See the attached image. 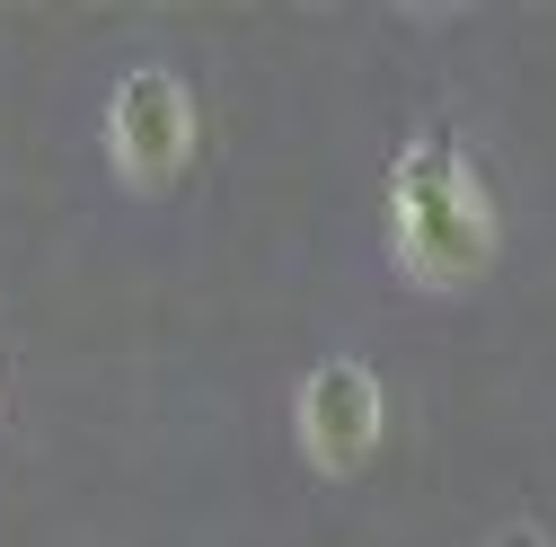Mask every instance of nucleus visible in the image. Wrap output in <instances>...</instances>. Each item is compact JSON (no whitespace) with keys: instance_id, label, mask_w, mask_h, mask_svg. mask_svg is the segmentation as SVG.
<instances>
[{"instance_id":"f03ea898","label":"nucleus","mask_w":556,"mask_h":547,"mask_svg":"<svg viewBox=\"0 0 556 547\" xmlns=\"http://www.w3.org/2000/svg\"><path fill=\"white\" fill-rule=\"evenodd\" d=\"M380 433H389V389L371 362L354 354H327L301 389H292V442L318 476H363L380 459Z\"/></svg>"},{"instance_id":"7ed1b4c3","label":"nucleus","mask_w":556,"mask_h":547,"mask_svg":"<svg viewBox=\"0 0 556 547\" xmlns=\"http://www.w3.org/2000/svg\"><path fill=\"white\" fill-rule=\"evenodd\" d=\"M194 142H203V115H194V89L177 72H160V62H142L115 106H106V160L124 186H177L194 168Z\"/></svg>"},{"instance_id":"20e7f679","label":"nucleus","mask_w":556,"mask_h":547,"mask_svg":"<svg viewBox=\"0 0 556 547\" xmlns=\"http://www.w3.org/2000/svg\"><path fill=\"white\" fill-rule=\"evenodd\" d=\"M495 547H547V538H539V530H530V521H513V530H504V538H495Z\"/></svg>"},{"instance_id":"f257e3e1","label":"nucleus","mask_w":556,"mask_h":547,"mask_svg":"<svg viewBox=\"0 0 556 547\" xmlns=\"http://www.w3.org/2000/svg\"><path fill=\"white\" fill-rule=\"evenodd\" d=\"M495 247H504V221H495V194H485L477 160L459 151L451 124H425L389 168V256H397V274L425 292H459L495 265Z\"/></svg>"}]
</instances>
